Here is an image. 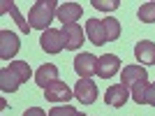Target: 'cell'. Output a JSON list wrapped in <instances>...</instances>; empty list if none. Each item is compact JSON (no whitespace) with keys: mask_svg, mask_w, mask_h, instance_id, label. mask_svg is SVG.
<instances>
[{"mask_svg":"<svg viewBox=\"0 0 155 116\" xmlns=\"http://www.w3.org/2000/svg\"><path fill=\"white\" fill-rule=\"evenodd\" d=\"M0 12L5 14V12H9L14 16V21L19 23V28H21V32H30V23H28L23 16L19 14V9H16V5L14 2H9V0H2V5H0Z\"/></svg>","mask_w":155,"mask_h":116,"instance_id":"cell-16","label":"cell"},{"mask_svg":"<svg viewBox=\"0 0 155 116\" xmlns=\"http://www.w3.org/2000/svg\"><path fill=\"white\" fill-rule=\"evenodd\" d=\"M63 35H65V49H79L84 44V28L72 23V26H63Z\"/></svg>","mask_w":155,"mask_h":116,"instance_id":"cell-13","label":"cell"},{"mask_svg":"<svg viewBox=\"0 0 155 116\" xmlns=\"http://www.w3.org/2000/svg\"><path fill=\"white\" fill-rule=\"evenodd\" d=\"M56 12H58V2L56 0H39L28 12V23H30V28H39L44 32V30H49Z\"/></svg>","mask_w":155,"mask_h":116,"instance_id":"cell-1","label":"cell"},{"mask_svg":"<svg viewBox=\"0 0 155 116\" xmlns=\"http://www.w3.org/2000/svg\"><path fill=\"white\" fill-rule=\"evenodd\" d=\"M118 70H120V58L114 56V53H104V56L97 60V77L111 79Z\"/></svg>","mask_w":155,"mask_h":116,"instance_id":"cell-8","label":"cell"},{"mask_svg":"<svg viewBox=\"0 0 155 116\" xmlns=\"http://www.w3.org/2000/svg\"><path fill=\"white\" fill-rule=\"evenodd\" d=\"M97 60H100V58H95L88 51L79 53V56L74 58V72H77L81 79H91L93 74H97Z\"/></svg>","mask_w":155,"mask_h":116,"instance_id":"cell-3","label":"cell"},{"mask_svg":"<svg viewBox=\"0 0 155 116\" xmlns=\"http://www.w3.org/2000/svg\"><path fill=\"white\" fill-rule=\"evenodd\" d=\"M21 84H23V81H21L9 67H2V70H0V88L5 90V93H14Z\"/></svg>","mask_w":155,"mask_h":116,"instance_id":"cell-15","label":"cell"},{"mask_svg":"<svg viewBox=\"0 0 155 116\" xmlns=\"http://www.w3.org/2000/svg\"><path fill=\"white\" fill-rule=\"evenodd\" d=\"M53 81H58V67L53 63H46V65H42L37 72H35V84L39 86V88H49V86L53 84Z\"/></svg>","mask_w":155,"mask_h":116,"instance_id":"cell-11","label":"cell"},{"mask_svg":"<svg viewBox=\"0 0 155 116\" xmlns=\"http://www.w3.org/2000/svg\"><path fill=\"white\" fill-rule=\"evenodd\" d=\"M146 104L155 107V81H153V84H148V90H146Z\"/></svg>","mask_w":155,"mask_h":116,"instance_id":"cell-23","label":"cell"},{"mask_svg":"<svg viewBox=\"0 0 155 116\" xmlns=\"http://www.w3.org/2000/svg\"><path fill=\"white\" fill-rule=\"evenodd\" d=\"M44 95H46V100L49 102H63V104H70V100H72V88L65 81H53L49 88L44 90Z\"/></svg>","mask_w":155,"mask_h":116,"instance_id":"cell-6","label":"cell"},{"mask_svg":"<svg viewBox=\"0 0 155 116\" xmlns=\"http://www.w3.org/2000/svg\"><path fill=\"white\" fill-rule=\"evenodd\" d=\"M146 90H148V81H141V84L132 86V100L137 104H146Z\"/></svg>","mask_w":155,"mask_h":116,"instance_id":"cell-20","label":"cell"},{"mask_svg":"<svg viewBox=\"0 0 155 116\" xmlns=\"http://www.w3.org/2000/svg\"><path fill=\"white\" fill-rule=\"evenodd\" d=\"M86 37L91 39L95 46H102L107 42V30H104V21L88 19L86 21Z\"/></svg>","mask_w":155,"mask_h":116,"instance_id":"cell-10","label":"cell"},{"mask_svg":"<svg viewBox=\"0 0 155 116\" xmlns=\"http://www.w3.org/2000/svg\"><path fill=\"white\" fill-rule=\"evenodd\" d=\"M134 56H137V60L143 63V65H155V44L150 42V39H141V42H137Z\"/></svg>","mask_w":155,"mask_h":116,"instance_id":"cell-14","label":"cell"},{"mask_svg":"<svg viewBox=\"0 0 155 116\" xmlns=\"http://www.w3.org/2000/svg\"><path fill=\"white\" fill-rule=\"evenodd\" d=\"M74 95H77V100H81L84 104H93L97 100L95 81H91V79H79L77 86H74Z\"/></svg>","mask_w":155,"mask_h":116,"instance_id":"cell-7","label":"cell"},{"mask_svg":"<svg viewBox=\"0 0 155 116\" xmlns=\"http://www.w3.org/2000/svg\"><path fill=\"white\" fill-rule=\"evenodd\" d=\"M81 14H84L81 5H77V2H63V5H58L56 16L60 19L63 26H72V23H77V19L81 16Z\"/></svg>","mask_w":155,"mask_h":116,"instance_id":"cell-9","label":"cell"},{"mask_svg":"<svg viewBox=\"0 0 155 116\" xmlns=\"http://www.w3.org/2000/svg\"><path fill=\"white\" fill-rule=\"evenodd\" d=\"M74 116H84V114H81V111H77V114H74Z\"/></svg>","mask_w":155,"mask_h":116,"instance_id":"cell-25","label":"cell"},{"mask_svg":"<svg viewBox=\"0 0 155 116\" xmlns=\"http://www.w3.org/2000/svg\"><path fill=\"white\" fill-rule=\"evenodd\" d=\"M93 7L102 9V12H111V9L120 7V0H93Z\"/></svg>","mask_w":155,"mask_h":116,"instance_id":"cell-21","label":"cell"},{"mask_svg":"<svg viewBox=\"0 0 155 116\" xmlns=\"http://www.w3.org/2000/svg\"><path fill=\"white\" fill-rule=\"evenodd\" d=\"M19 49H21V42H19V37H16L14 32L0 30V58H2V60L14 58L19 53Z\"/></svg>","mask_w":155,"mask_h":116,"instance_id":"cell-4","label":"cell"},{"mask_svg":"<svg viewBox=\"0 0 155 116\" xmlns=\"http://www.w3.org/2000/svg\"><path fill=\"white\" fill-rule=\"evenodd\" d=\"M104 102L109 104V107H123L127 102V86L125 84H114L107 88L104 93Z\"/></svg>","mask_w":155,"mask_h":116,"instance_id":"cell-12","label":"cell"},{"mask_svg":"<svg viewBox=\"0 0 155 116\" xmlns=\"http://www.w3.org/2000/svg\"><path fill=\"white\" fill-rule=\"evenodd\" d=\"M104 30H107V42H114V39L120 37V23L114 16L104 19Z\"/></svg>","mask_w":155,"mask_h":116,"instance_id":"cell-18","label":"cell"},{"mask_svg":"<svg viewBox=\"0 0 155 116\" xmlns=\"http://www.w3.org/2000/svg\"><path fill=\"white\" fill-rule=\"evenodd\" d=\"M141 81H148L146 67H141V65H125L123 67V72H120V84L132 88L134 84H141Z\"/></svg>","mask_w":155,"mask_h":116,"instance_id":"cell-5","label":"cell"},{"mask_svg":"<svg viewBox=\"0 0 155 116\" xmlns=\"http://www.w3.org/2000/svg\"><path fill=\"white\" fill-rule=\"evenodd\" d=\"M9 70H12L21 81H28V79L32 77V70H30V65H28V60H14V63H9Z\"/></svg>","mask_w":155,"mask_h":116,"instance_id":"cell-17","label":"cell"},{"mask_svg":"<svg viewBox=\"0 0 155 116\" xmlns=\"http://www.w3.org/2000/svg\"><path fill=\"white\" fill-rule=\"evenodd\" d=\"M23 116H46V111L42 107H30V109L23 111Z\"/></svg>","mask_w":155,"mask_h":116,"instance_id":"cell-24","label":"cell"},{"mask_svg":"<svg viewBox=\"0 0 155 116\" xmlns=\"http://www.w3.org/2000/svg\"><path fill=\"white\" fill-rule=\"evenodd\" d=\"M39 44H42V49H44L46 53H60L65 49L63 30H53V28L44 30V32H42V37H39Z\"/></svg>","mask_w":155,"mask_h":116,"instance_id":"cell-2","label":"cell"},{"mask_svg":"<svg viewBox=\"0 0 155 116\" xmlns=\"http://www.w3.org/2000/svg\"><path fill=\"white\" fill-rule=\"evenodd\" d=\"M139 21L143 23H155V2H143L139 7Z\"/></svg>","mask_w":155,"mask_h":116,"instance_id":"cell-19","label":"cell"},{"mask_svg":"<svg viewBox=\"0 0 155 116\" xmlns=\"http://www.w3.org/2000/svg\"><path fill=\"white\" fill-rule=\"evenodd\" d=\"M77 114V109L72 107V104H63V107H53L51 111H49V116H74Z\"/></svg>","mask_w":155,"mask_h":116,"instance_id":"cell-22","label":"cell"}]
</instances>
